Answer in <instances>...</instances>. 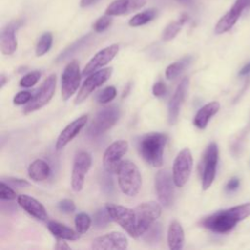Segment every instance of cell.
I'll use <instances>...</instances> for the list:
<instances>
[{
	"mask_svg": "<svg viewBox=\"0 0 250 250\" xmlns=\"http://www.w3.org/2000/svg\"><path fill=\"white\" fill-rule=\"evenodd\" d=\"M250 216V203L233 206L215 212L201 220V225L217 233H226L231 230L238 222Z\"/></svg>",
	"mask_w": 250,
	"mask_h": 250,
	"instance_id": "6da1fadb",
	"label": "cell"
},
{
	"mask_svg": "<svg viewBox=\"0 0 250 250\" xmlns=\"http://www.w3.org/2000/svg\"><path fill=\"white\" fill-rule=\"evenodd\" d=\"M167 136L162 133H148L144 135L138 143V150L145 161L153 166L163 164V152L167 143Z\"/></svg>",
	"mask_w": 250,
	"mask_h": 250,
	"instance_id": "7a4b0ae2",
	"label": "cell"
},
{
	"mask_svg": "<svg viewBox=\"0 0 250 250\" xmlns=\"http://www.w3.org/2000/svg\"><path fill=\"white\" fill-rule=\"evenodd\" d=\"M118 186L128 196H135L142 187V176L139 168L130 160H122L117 170Z\"/></svg>",
	"mask_w": 250,
	"mask_h": 250,
	"instance_id": "3957f363",
	"label": "cell"
},
{
	"mask_svg": "<svg viewBox=\"0 0 250 250\" xmlns=\"http://www.w3.org/2000/svg\"><path fill=\"white\" fill-rule=\"evenodd\" d=\"M121 110L118 105L112 104L99 110L87 128L86 134L90 138H97L109 130L119 119Z\"/></svg>",
	"mask_w": 250,
	"mask_h": 250,
	"instance_id": "277c9868",
	"label": "cell"
},
{
	"mask_svg": "<svg viewBox=\"0 0 250 250\" xmlns=\"http://www.w3.org/2000/svg\"><path fill=\"white\" fill-rule=\"evenodd\" d=\"M105 208L107 209L112 221L119 224L130 236L134 238L139 237L137 230V218L134 210L113 203H106Z\"/></svg>",
	"mask_w": 250,
	"mask_h": 250,
	"instance_id": "5b68a950",
	"label": "cell"
},
{
	"mask_svg": "<svg viewBox=\"0 0 250 250\" xmlns=\"http://www.w3.org/2000/svg\"><path fill=\"white\" fill-rule=\"evenodd\" d=\"M134 211L136 213L137 230L140 237L160 217L162 207L156 201H147L138 205Z\"/></svg>",
	"mask_w": 250,
	"mask_h": 250,
	"instance_id": "8992f818",
	"label": "cell"
},
{
	"mask_svg": "<svg viewBox=\"0 0 250 250\" xmlns=\"http://www.w3.org/2000/svg\"><path fill=\"white\" fill-rule=\"evenodd\" d=\"M219 159V149L216 143L212 142L205 149L201 163V185L204 190L208 189L216 176Z\"/></svg>",
	"mask_w": 250,
	"mask_h": 250,
	"instance_id": "52a82bcc",
	"label": "cell"
},
{
	"mask_svg": "<svg viewBox=\"0 0 250 250\" xmlns=\"http://www.w3.org/2000/svg\"><path fill=\"white\" fill-rule=\"evenodd\" d=\"M56 84H57V77L55 74H50L42 83L40 89L37 93L32 97L29 103L23 108V113L28 114L35 110L40 109L44 105H46L51 99L53 98L55 91H56Z\"/></svg>",
	"mask_w": 250,
	"mask_h": 250,
	"instance_id": "ba28073f",
	"label": "cell"
},
{
	"mask_svg": "<svg viewBox=\"0 0 250 250\" xmlns=\"http://www.w3.org/2000/svg\"><path fill=\"white\" fill-rule=\"evenodd\" d=\"M192 164V154L188 148H184L177 154L172 169V176L176 187L183 188L187 184L191 174Z\"/></svg>",
	"mask_w": 250,
	"mask_h": 250,
	"instance_id": "9c48e42d",
	"label": "cell"
},
{
	"mask_svg": "<svg viewBox=\"0 0 250 250\" xmlns=\"http://www.w3.org/2000/svg\"><path fill=\"white\" fill-rule=\"evenodd\" d=\"M154 185L159 202L165 207L171 206L175 197V182L171 173L166 169L158 171L155 175Z\"/></svg>",
	"mask_w": 250,
	"mask_h": 250,
	"instance_id": "30bf717a",
	"label": "cell"
},
{
	"mask_svg": "<svg viewBox=\"0 0 250 250\" xmlns=\"http://www.w3.org/2000/svg\"><path fill=\"white\" fill-rule=\"evenodd\" d=\"M81 81V73L79 63L76 60L66 64L62 74V98L67 101L77 91Z\"/></svg>",
	"mask_w": 250,
	"mask_h": 250,
	"instance_id": "8fae6325",
	"label": "cell"
},
{
	"mask_svg": "<svg viewBox=\"0 0 250 250\" xmlns=\"http://www.w3.org/2000/svg\"><path fill=\"white\" fill-rule=\"evenodd\" d=\"M128 142L125 140H118L107 146L103 156L104 168L107 173H117L122 157L128 150Z\"/></svg>",
	"mask_w": 250,
	"mask_h": 250,
	"instance_id": "7c38bea8",
	"label": "cell"
},
{
	"mask_svg": "<svg viewBox=\"0 0 250 250\" xmlns=\"http://www.w3.org/2000/svg\"><path fill=\"white\" fill-rule=\"evenodd\" d=\"M111 73L112 67H106L88 75L86 80L83 82L80 90L78 91V94L76 95L74 104H78L84 102L95 89L102 86L111 76Z\"/></svg>",
	"mask_w": 250,
	"mask_h": 250,
	"instance_id": "4fadbf2b",
	"label": "cell"
},
{
	"mask_svg": "<svg viewBox=\"0 0 250 250\" xmlns=\"http://www.w3.org/2000/svg\"><path fill=\"white\" fill-rule=\"evenodd\" d=\"M92 164L91 154L87 151H79L73 161L71 173V188L78 192L83 188L85 176L88 173Z\"/></svg>",
	"mask_w": 250,
	"mask_h": 250,
	"instance_id": "5bb4252c",
	"label": "cell"
},
{
	"mask_svg": "<svg viewBox=\"0 0 250 250\" xmlns=\"http://www.w3.org/2000/svg\"><path fill=\"white\" fill-rule=\"evenodd\" d=\"M118 51H119V46L117 44H112L99 51L85 65L82 71V75L88 76L91 73L97 71L98 69L107 64L109 62H111L114 59Z\"/></svg>",
	"mask_w": 250,
	"mask_h": 250,
	"instance_id": "9a60e30c",
	"label": "cell"
},
{
	"mask_svg": "<svg viewBox=\"0 0 250 250\" xmlns=\"http://www.w3.org/2000/svg\"><path fill=\"white\" fill-rule=\"evenodd\" d=\"M249 7V0H236L229 11L225 14L215 26V33L222 34L229 31L237 21L242 11Z\"/></svg>",
	"mask_w": 250,
	"mask_h": 250,
	"instance_id": "2e32d148",
	"label": "cell"
},
{
	"mask_svg": "<svg viewBox=\"0 0 250 250\" xmlns=\"http://www.w3.org/2000/svg\"><path fill=\"white\" fill-rule=\"evenodd\" d=\"M188 86V78L185 77L177 86L173 96L168 103V123L174 125L179 117L181 106L185 101Z\"/></svg>",
	"mask_w": 250,
	"mask_h": 250,
	"instance_id": "e0dca14e",
	"label": "cell"
},
{
	"mask_svg": "<svg viewBox=\"0 0 250 250\" xmlns=\"http://www.w3.org/2000/svg\"><path fill=\"white\" fill-rule=\"evenodd\" d=\"M23 24L22 20H16L8 23L1 31L0 47L4 55H12L18 47L16 31Z\"/></svg>",
	"mask_w": 250,
	"mask_h": 250,
	"instance_id": "ac0fdd59",
	"label": "cell"
},
{
	"mask_svg": "<svg viewBox=\"0 0 250 250\" xmlns=\"http://www.w3.org/2000/svg\"><path fill=\"white\" fill-rule=\"evenodd\" d=\"M93 249H126L128 247L127 237L119 231H111L104 235L96 237L92 241Z\"/></svg>",
	"mask_w": 250,
	"mask_h": 250,
	"instance_id": "d6986e66",
	"label": "cell"
},
{
	"mask_svg": "<svg viewBox=\"0 0 250 250\" xmlns=\"http://www.w3.org/2000/svg\"><path fill=\"white\" fill-rule=\"evenodd\" d=\"M88 120L87 115H81L80 117L76 118L72 122H70L59 135L57 142H56V149L61 150L69 142H71L82 130V128L86 125Z\"/></svg>",
	"mask_w": 250,
	"mask_h": 250,
	"instance_id": "ffe728a7",
	"label": "cell"
},
{
	"mask_svg": "<svg viewBox=\"0 0 250 250\" xmlns=\"http://www.w3.org/2000/svg\"><path fill=\"white\" fill-rule=\"evenodd\" d=\"M18 204L30 216L34 217L40 221H46L48 219V214L45 207L34 197L26 194H21L17 198Z\"/></svg>",
	"mask_w": 250,
	"mask_h": 250,
	"instance_id": "44dd1931",
	"label": "cell"
},
{
	"mask_svg": "<svg viewBox=\"0 0 250 250\" xmlns=\"http://www.w3.org/2000/svg\"><path fill=\"white\" fill-rule=\"evenodd\" d=\"M146 0H114L105 9L109 16H121L137 11L145 6Z\"/></svg>",
	"mask_w": 250,
	"mask_h": 250,
	"instance_id": "7402d4cb",
	"label": "cell"
},
{
	"mask_svg": "<svg viewBox=\"0 0 250 250\" xmlns=\"http://www.w3.org/2000/svg\"><path fill=\"white\" fill-rule=\"evenodd\" d=\"M168 246L172 250H180L184 247L185 232L182 225L178 221H172L167 231Z\"/></svg>",
	"mask_w": 250,
	"mask_h": 250,
	"instance_id": "603a6c76",
	"label": "cell"
},
{
	"mask_svg": "<svg viewBox=\"0 0 250 250\" xmlns=\"http://www.w3.org/2000/svg\"><path fill=\"white\" fill-rule=\"evenodd\" d=\"M220 109V104L218 102H211L203 105L195 114L193 118V124L198 129L206 128L209 120L214 116Z\"/></svg>",
	"mask_w": 250,
	"mask_h": 250,
	"instance_id": "cb8c5ba5",
	"label": "cell"
},
{
	"mask_svg": "<svg viewBox=\"0 0 250 250\" xmlns=\"http://www.w3.org/2000/svg\"><path fill=\"white\" fill-rule=\"evenodd\" d=\"M47 227L54 236L62 240H76L80 236L77 230L75 231L72 229L68 228L67 226L56 221L48 222Z\"/></svg>",
	"mask_w": 250,
	"mask_h": 250,
	"instance_id": "d4e9b609",
	"label": "cell"
},
{
	"mask_svg": "<svg viewBox=\"0 0 250 250\" xmlns=\"http://www.w3.org/2000/svg\"><path fill=\"white\" fill-rule=\"evenodd\" d=\"M27 173L29 178L34 182H42L50 176L51 169L46 161L43 159H36L29 164Z\"/></svg>",
	"mask_w": 250,
	"mask_h": 250,
	"instance_id": "484cf974",
	"label": "cell"
},
{
	"mask_svg": "<svg viewBox=\"0 0 250 250\" xmlns=\"http://www.w3.org/2000/svg\"><path fill=\"white\" fill-rule=\"evenodd\" d=\"M92 39V33H88L82 37H80L79 39H77L76 41H74L71 45H69L67 48H65L57 58L56 62H62L64 61L66 59H68L69 57L73 56L74 54H76L77 52H79L82 48H84Z\"/></svg>",
	"mask_w": 250,
	"mask_h": 250,
	"instance_id": "4316f807",
	"label": "cell"
},
{
	"mask_svg": "<svg viewBox=\"0 0 250 250\" xmlns=\"http://www.w3.org/2000/svg\"><path fill=\"white\" fill-rule=\"evenodd\" d=\"M191 57L190 56H187L182 58L181 60L169 64L165 70V76L167 79H175L176 77H178L183 70L191 62Z\"/></svg>",
	"mask_w": 250,
	"mask_h": 250,
	"instance_id": "83f0119b",
	"label": "cell"
},
{
	"mask_svg": "<svg viewBox=\"0 0 250 250\" xmlns=\"http://www.w3.org/2000/svg\"><path fill=\"white\" fill-rule=\"evenodd\" d=\"M187 20H188V17L186 15H183L178 20L170 22L162 32V39L164 41H169L175 38L177 34L180 32V30L182 29L183 25L186 23Z\"/></svg>",
	"mask_w": 250,
	"mask_h": 250,
	"instance_id": "f1b7e54d",
	"label": "cell"
},
{
	"mask_svg": "<svg viewBox=\"0 0 250 250\" xmlns=\"http://www.w3.org/2000/svg\"><path fill=\"white\" fill-rule=\"evenodd\" d=\"M157 15V11L153 8L147 9L144 12H141L135 16H133V18H131V20L129 21V25L132 27H137V26H141L144 25L149 21H151Z\"/></svg>",
	"mask_w": 250,
	"mask_h": 250,
	"instance_id": "f546056e",
	"label": "cell"
},
{
	"mask_svg": "<svg viewBox=\"0 0 250 250\" xmlns=\"http://www.w3.org/2000/svg\"><path fill=\"white\" fill-rule=\"evenodd\" d=\"M162 236V226L160 223H153L143 234V239L148 244H156Z\"/></svg>",
	"mask_w": 250,
	"mask_h": 250,
	"instance_id": "4dcf8cb0",
	"label": "cell"
},
{
	"mask_svg": "<svg viewBox=\"0 0 250 250\" xmlns=\"http://www.w3.org/2000/svg\"><path fill=\"white\" fill-rule=\"evenodd\" d=\"M53 44V35L51 32H44L37 44H36V48H35V54L37 57H41L43 55H45L47 52H49V50L51 49Z\"/></svg>",
	"mask_w": 250,
	"mask_h": 250,
	"instance_id": "1f68e13d",
	"label": "cell"
},
{
	"mask_svg": "<svg viewBox=\"0 0 250 250\" xmlns=\"http://www.w3.org/2000/svg\"><path fill=\"white\" fill-rule=\"evenodd\" d=\"M111 221H112V219L105 207L101 208L94 213L93 223H94V227L96 229L106 228L108 226V224H110Z\"/></svg>",
	"mask_w": 250,
	"mask_h": 250,
	"instance_id": "d6a6232c",
	"label": "cell"
},
{
	"mask_svg": "<svg viewBox=\"0 0 250 250\" xmlns=\"http://www.w3.org/2000/svg\"><path fill=\"white\" fill-rule=\"evenodd\" d=\"M74 224H75L76 230L79 233H84L90 229V227L92 225V219L86 213H78L75 216Z\"/></svg>",
	"mask_w": 250,
	"mask_h": 250,
	"instance_id": "836d02e7",
	"label": "cell"
},
{
	"mask_svg": "<svg viewBox=\"0 0 250 250\" xmlns=\"http://www.w3.org/2000/svg\"><path fill=\"white\" fill-rule=\"evenodd\" d=\"M116 97V89L114 86H107L103 89L97 96L99 104H107Z\"/></svg>",
	"mask_w": 250,
	"mask_h": 250,
	"instance_id": "e575fe53",
	"label": "cell"
},
{
	"mask_svg": "<svg viewBox=\"0 0 250 250\" xmlns=\"http://www.w3.org/2000/svg\"><path fill=\"white\" fill-rule=\"evenodd\" d=\"M40 76H41V73L39 71H37V70L28 72L27 74L23 75L21 78L20 86L23 87V88H30V87L34 86L38 82Z\"/></svg>",
	"mask_w": 250,
	"mask_h": 250,
	"instance_id": "d590c367",
	"label": "cell"
},
{
	"mask_svg": "<svg viewBox=\"0 0 250 250\" xmlns=\"http://www.w3.org/2000/svg\"><path fill=\"white\" fill-rule=\"evenodd\" d=\"M112 22V19H111V16L109 15H104L103 17H100L93 24V28L96 32L98 33H101V32H104V30H106L110 24Z\"/></svg>",
	"mask_w": 250,
	"mask_h": 250,
	"instance_id": "8d00e7d4",
	"label": "cell"
},
{
	"mask_svg": "<svg viewBox=\"0 0 250 250\" xmlns=\"http://www.w3.org/2000/svg\"><path fill=\"white\" fill-rule=\"evenodd\" d=\"M17 193L16 191L11 188L3 180L0 183V198L3 201H12L16 199Z\"/></svg>",
	"mask_w": 250,
	"mask_h": 250,
	"instance_id": "74e56055",
	"label": "cell"
},
{
	"mask_svg": "<svg viewBox=\"0 0 250 250\" xmlns=\"http://www.w3.org/2000/svg\"><path fill=\"white\" fill-rule=\"evenodd\" d=\"M58 208L61 212L64 213V214H70L73 213L76 209L75 203L73 202V200L71 199H62L58 203Z\"/></svg>",
	"mask_w": 250,
	"mask_h": 250,
	"instance_id": "f35d334b",
	"label": "cell"
},
{
	"mask_svg": "<svg viewBox=\"0 0 250 250\" xmlns=\"http://www.w3.org/2000/svg\"><path fill=\"white\" fill-rule=\"evenodd\" d=\"M32 99V95L28 91H21L14 97V104L16 105H22L24 104L29 103V101Z\"/></svg>",
	"mask_w": 250,
	"mask_h": 250,
	"instance_id": "ab89813d",
	"label": "cell"
},
{
	"mask_svg": "<svg viewBox=\"0 0 250 250\" xmlns=\"http://www.w3.org/2000/svg\"><path fill=\"white\" fill-rule=\"evenodd\" d=\"M166 85L162 81H157L152 86V94L157 98L164 96L166 94Z\"/></svg>",
	"mask_w": 250,
	"mask_h": 250,
	"instance_id": "60d3db41",
	"label": "cell"
},
{
	"mask_svg": "<svg viewBox=\"0 0 250 250\" xmlns=\"http://www.w3.org/2000/svg\"><path fill=\"white\" fill-rule=\"evenodd\" d=\"M8 183L12 184L13 186L19 187V188H24L26 186H29V183L26 180L18 179V178H8Z\"/></svg>",
	"mask_w": 250,
	"mask_h": 250,
	"instance_id": "b9f144b4",
	"label": "cell"
},
{
	"mask_svg": "<svg viewBox=\"0 0 250 250\" xmlns=\"http://www.w3.org/2000/svg\"><path fill=\"white\" fill-rule=\"evenodd\" d=\"M238 186H239V179L236 177H233L228 182L226 186V189L228 191H232V190H235L238 188Z\"/></svg>",
	"mask_w": 250,
	"mask_h": 250,
	"instance_id": "7bdbcfd3",
	"label": "cell"
},
{
	"mask_svg": "<svg viewBox=\"0 0 250 250\" xmlns=\"http://www.w3.org/2000/svg\"><path fill=\"white\" fill-rule=\"evenodd\" d=\"M99 1L101 0H81L80 1V6L82 8H87V7H91L95 4H97Z\"/></svg>",
	"mask_w": 250,
	"mask_h": 250,
	"instance_id": "ee69618b",
	"label": "cell"
},
{
	"mask_svg": "<svg viewBox=\"0 0 250 250\" xmlns=\"http://www.w3.org/2000/svg\"><path fill=\"white\" fill-rule=\"evenodd\" d=\"M55 248L58 250H70L71 249L70 246L64 241H58Z\"/></svg>",
	"mask_w": 250,
	"mask_h": 250,
	"instance_id": "f6af8a7d",
	"label": "cell"
},
{
	"mask_svg": "<svg viewBox=\"0 0 250 250\" xmlns=\"http://www.w3.org/2000/svg\"><path fill=\"white\" fill-rule=\"evenodd\" d=\"M249 72H250V62L246 63V64L241 68V70L239 71V75H246V74H248Z\"/></svg>",
	"mask_w": 250,
	"mask_h": 250,
	"instance_id": "bcb514c9",
	"label": "cell"
},
{
	"mask_svg": "<svg viewBox=\"0 0 250 250\" xmlns=\"http://www.w3.org/2000/svg\"><path fill=\"white\" fill-rule=\"evenodd\" d=\"M177 1L184 5H187V6H190L192 4V0H177Z\"/></svg>",
	"mask_w": 250,
	"mask_h": 250,
	"instance_id": "7dc6e473",
	"label": "cell"
},
{
	"mask_svg": "<svg viewBox=\"0 0 250 250\" xmlns=\"http://www.w3.org/2000/svg\"><path fill=\"white\" fill-rule=\"evenodd\" d=\"M0 79H1V88H3L5 83H6V81H7V78H6V76L4 74H1Z\"/></svg>",
	"mask_w": 250,
	"mask_h": 250,
	"instance_id": "c3c4849f",
	"label": "cell"
}]
</instances>
